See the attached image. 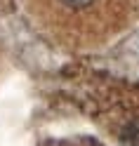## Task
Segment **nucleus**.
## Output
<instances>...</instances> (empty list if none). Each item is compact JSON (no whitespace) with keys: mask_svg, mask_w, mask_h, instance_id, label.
<instances>
[{"mask_svg":"<svg viewBox=\"0 0 139 146\" xmlns=\"http://www.w3.org/2000/svg\"><path fill=\"white\" fill-rule=\"evenodd\" d=\"M66 7H73V10H80V7H87L92 0H61Z\"/></svg>","mask_w":139,"mask_h":146,"instance_id":"f257e3e1","label":"nucleus"}]
</instances>
